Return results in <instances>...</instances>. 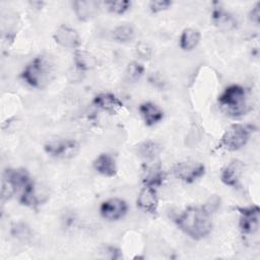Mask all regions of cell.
Segmentation results:
<instances>
[{"mask_svg":"<svg viewBox=\"0 0 260 260\" xmlns=\"http://www.w3.org/2000/svg\"><path fill=\"white\" fill-rule=\"evenodd\" d=\"M252 127L243 124L230 126L219 139L217 148L228 151H236L245 146L250 138Z\"/></svg>","mask_w":260,"mask_h":260,"instance_id":"cell-4","label":"cell"},{"mask_svg":"<svg viewBox=\"0 0 260 260\" xmlns=\"http://www.w3.org/2000/svg\"><path fill=\"white\" fill-rule=\"evenodd\" d=\"M172 4L173 2L170 0H153L149 2L148 7L152 13H158L169 9L172 6Z\"/></svg>","mask_w":260,"mask_h":260,"instance_id":"cell-28","label":"cell"},{"mask_svg":"<svg viewBox=\"0 0 260 260\" xmlns=\"http://www.w3.org/2000/svg\"><path fill=\"white\" fill-rule=\"evenodd\" d=\"M31 182L25 169H6L3 173L2 198L9 199L14 193H21Z\"/></svg>","mask_w":260,"mask_h":260,"instance_id":"cell-5","label":"cell"},{"mask_svg":"<svg viewBox=\"0 0 260 260\" xmlns=\"http://www.w3.org/2000/svg\"><path fill=\"white\" fill-rule=\"evenodd\" d=\"M144 74V66L137 61H132L127 65L126 77L128 80L137 81Z\"/></svg>","mask_w":260,"mask_h":260,"instance_id":"cell-24","label":"cell"},{"mask_svg":"<svg viewBox=\"0 0 260 260\" xmlns=\"http://www.w3.org/2000/svg\"><path fill=\"white\" fill-rule=\"evenodd\" d=\"M108 10L115 14H123L128 11L131 7V1L129 0H119V1H106L104 3Z\"/></svg>","mask_w":260,"mask_h":260,"instance_id":"cell-25","label":"cell"},{"mask_svg":"<svg viewBox=\"0 0 260 260\" xmlns=\"http://www.w3.org/2000/svg\"><path fill=\"white\" fill-rule=\"evenodd\" d=\"M135 37V31L132 25L124 23L116 26L112 31V38L119 43H129Z\"/></svg>","mask_w":260,"mask_h":260,"instance_id":"cell-23","label":"cell"},{"mask_svg":"<svg viewBox=\"0 0 260 260\" xmlns=\"http://www.w3.org/2000/svg\"><path fill=\"white\" fill-rule=\"evenodd\" d=\"M135 54L139 59L149 60L151 55H152V49L147 43L139 42L135 46Z\"/></svg>","mask_w":260,"mask_h":260,"instance_id":"cell-27","label":"cell"},{"mask_svg":"<svg viewBox=\"0 0 260 260\" xmlns=\"http://www.w3.org/2000/svg\"><path fill=\"white\" fill-rule=\"evenodd\" d=\"M76 17L81 21H87L96 16L100 11V2L93 0H77L72 3Z\"/></svg>","mask_w":260,"mask_h":260,"instance_id":"cell-15","label":"cell"},{"mask_svg":"<svg viewBox=\"0 0 260 260\" xmlns=\"http://www.w3.org/2000/svg\"><path fill=\"white\" fill-rule=\"evenodd\" d=\"M139 113L146 126L151 127L164 119V111L151 102H144L139 106Z\"/></svg>","mask_w":260,"mask_h":260,"instance_id":"cell-17","label":"cell"},{"mask_svg":"<svg viewBox=\"0 0 260 260\" xmlns=\"http://www.w3.org/2000/svg\"><path fill=\"white\" fill-rule=\"evenodd\" d=\"M92 103L98 108H100L110 114L117 113L124 106L122 101L118 96H116L114 93H111V92L98 93L93 98Z\"/></svg>","mask_w":260,"mask_h":260,"instance_id":"cell-16","label":"cell"},{"mask_svg":"<svg viewBox=\"0 0 260 260\" xmlns=\"http://www.w3.org/2000/svg\"><path fill=\"white\" fill-rule=\"evenodd\" d=\"M79 149V143L74 139H57L49 141L44 145L46 153L53 157L70 158L73 157Z\"/></svg>","mask_w":260,"mask_h":260,"instance_id":"cell-8","label":"cell"},{"mask_svg":"<svg viewBox=\"0 0 260 260\" xmlns=\"http://www.w3.org/2000/svg\"><path fill=\"white\" fill-rule=\"evenodd\" d=\"M217 103L219 109L225 115L233 118L242 117L251 110L248 92L246 88L240 84L226 86L218 95Z\"/></svg>","mask_w":260,"mask_h":260,"instance_id":"cell-2","label":"cell"},{"mask_svg":"<svg viewBox=\"0 0 260 260\" xmlns=\"http://www.w3.org/2000/svg\"><path fill=\"white\" fill-rule=\"evenodd\" d=\"M11 233L13 237L20 240H26L30 237V229L23 222L15 223L11 229Z\"/></svg>","mask_w":260,"mask_h":260,"instance_id":"cell-26","label":"cell"},{"mask_svg":"<svg viewBox=\"0 0 260 260\" xmlns=\"http://www.w3.org/2000/svg\"><path fill=\"white\" fill-rule=\"evenodd\" d=\"M211 19L213 24L221 30H232L238 25L237 19L230 12L225 11L218 2L213 3Z\"/></svg>","mask_w":260,"mask_h":260,"instance_id":"cell-13","label":"cell"},{"mask_svg":"<svg viewBox=\"0 0 260 260\" xmlns=\"http://www.w3.org/2000/svg\"><path fill=\"white\" fill-rule=\"evenodd\" d=\"M93 169L101 175L112 178L117 174V166L115 158L107 152H103L96 156L92 162Z\"/></svg>","mask_w":260,"mask_h":260,"instance_id":"cell-18","label":"cell"},{"mask_svg":"<svg viewBox=\"0 0 260 260\" xmlns=\"http://www.w3.org/2000/svg\"><path fill=\"white\" fill-rule=\"evenodd\" d=\"M240 213L239 228L243 235L250 236L255 234L259 229L260 208L258 205H250L246 207H236Z\"/></svg>","mask_w":260,"mask_h":260,"instance_id":"cell-7","label":"cell"},{"mask_svg":"<svg viewBox=\"0 0 260 260\" xmlns=\"http://www.w3.org/2000/svg\"><path fill=\"white\" fill-rule=\"evenodd\" d=\"M53 39L59 46L66 49L77 50L81 44L77 30L67 24L59 25L53 35Z\"/></svg>","mask_w":260,"mask_h":260,"instance_id":"cell-10","label":"cell"},{"mask_svg":"<svg viewBox=\"0 0 260 260\" xmlns=\"http://www.w3.org/2000/svg\"><path fill=\"white\" fill-rule=\"evenodd\" d=\"M244 162L240 159L231 160L221 171L220 180L221 182L230 187L238 188L240 185V179L244 172Z\"/></svg>","mask_w":260,"mask_h":260,"instance_id":"cell-12","label":"cell"},{"mask_svg":"<svg viewBox=\"0 0 260 260\" xmlns=\"http://www.w3.org/2000/svg\"><path fill=\"white\" fill-rule=\"evenodd\" d=\"M249 18L256 25L259 24V21H260V2H257L252 7V9L249 12Z\"/></svg>","mask_w":260,"mask_h":260,"instance_id":"cell-30","label":"cell"},{"mask_svg":"<svg viewBox=\"0 0 260 260\" xmlns=\"http://www.w3.org/2000/svg\"><path fill=\"white\" fill-rule=\"evenodd\" d=\"M136 204L137 207L143 210L144 212L149 213L151 215H155L158 207L156 189L149 186H144L137 196Z\"/></svg>","mask_w":260,"mask_h":260,"instance_id":"cell-11","label":"cell"},{"mask_svg":"<svg viewBox=\"0 0 260 260\" xmlns=\"http://www.w3.org/2000/svg\"><path fill=\"white\" fill-rule=\"evenodd\" d=\"M18 200L22 205L37 209L38 205L40 204V200L37 196L36 185H35L34 181L19 194Z\"/></svg>","mask_w":260,"mask_h":260,"instance_id":"cell-22","label":"cell"},{"mask_svg":"<svg viewBox=\"0 0 260 260\" xmlns=\"http://www.w3.org/2000/svg\"><path fill=\"white\" fill-rule=\"evenodd\" d=\"M200 31L193 27L185 28L179 39V44L182 50L184 51H192L197 47L200 42Z\"/></svg>","mask_w":260,"mask_h":260,"instance_id":"cell-20","label":"cell"},{"mask_svg":"<svg viewBox=\"0 0 260 260\" xmlns=\"http://www.w3.org/2000/svg\"><path fill=\"white\" fill-rule=\"evenodd\" d=\"M161 144L157 141L146 140L137 145V153L145 160H153L161 151Z\"/></svg>","mask_w":260,"mask_h":260,"instance_id":"cell-21","label":"cell"},{"mask_svg":"<svg viewBox=\"0 0 260 260\" xmlns=\"http://www.w3.org/2000/svg\"><path fill=\"white\" fill-rule=\"evenodd\" d=\"M153 160H150L151 164L146 166V169L144 170L142 183L144 186H149L156 189L162 185L167 178V175L164 172L159 160L155 162Z\"/></svg>","mask_w":260,"mask_h":260,"instance_id":"cell-14","label":"cell"},{"mask_svg":"<svg viewBox=\"0 0 260 260\" xmlns=\"http://www.w3.org/2000/svg\"><path fill=\"white\" fill-rule=\"evenodd\" d=\"M53 74V65L45 56L35 57L20 73L21 79L35 88L44 87Z\"/></svg>","mask_w":260,"mask_h":260,"instance_id":"cell-3","label":"cell"},{"mask_svg":"<svg viewBox=\"0 0 260 260\" xmlns=\"http://www.w3.org/2000/svg\"><path fill=\"white\" fill-rule=\"evenodd\" d=\"M174 221L179 230L196 241L206 238L212 230L211 214L203 206L185 208L175 217Z\"/></svg>","mask_w":260,"mask_h":260,"instance_id":"cell-1","label":"cell"},{"mask_svg":"<svg viewBox=\"0 0 260 260\" xmlns=\"http://www.w3.org/2000/svg\"><path fill=\"white\" fill-rule=\"evenodd\" d=\"M73 61L76 69L80 71L91 70L98 64L95 57L88 51L82 50V49H77L74 51Z\"/></svg>","mask_w":260,"mask_h":260,"instance_id":"cell-19","label":"cell"},{"mask_svg":"<svg viewBox=\"0 0 260 260\" xmlns=\"http://www.w3.org/2000/svg\"><path fill=\"white\" fill-rule=\"evenodd\" d=\"M128 210V205L121 198H110L102 202L100 213L103 218L109 221H116L123 218Z\"/></svg>","mask_w":260,"mask_h":260,"instance_id":"cell-9","label":"cell"},{"mask_svg":"<svg viewBox=\"0 0 260 260\" xmlns=\"http://www.w3.org/2000/svg\"><path fill=\"white\" fill-rule=\"evenodd\" d=\"M106 252H108L110 255V258L112 259H118L121 257V254H120V251L115 248V247H112V246H109V247H106Z\"/></svg>","mask_w":260,"mask_h":260,"instance_id":"cell-31","label":"cell"},{"mask_svg":"<svg viewBox=\"0 0 260 260\" xmlns=\"http://www.w3.org/2000/svg\"><path fill=\"white\" fill-rule=\"evenodd\" d=\"M202 206L207 212H209L212 215V213H214L220 206V197H218L217 195H213Z\"/></svg>","mask_w":260,"mask_h":260,"instance_id":"cell-29","label":"cell"},{"mask_svg":"<svg viewBox=\"0 0 260 260\" xmlns=\"http://www.w3.org/2000/svg\"><path fill=\"white\" fill-rule=\"evenodd\" d=\"M172 172L179 180L191 184L204 176L205 166L202 162L195 160L180 161L173 166Z\"/></svg>","mask_w":260,"mask_h":260,"instance_id":"cell-6","label":"cell"}]
</instances>
